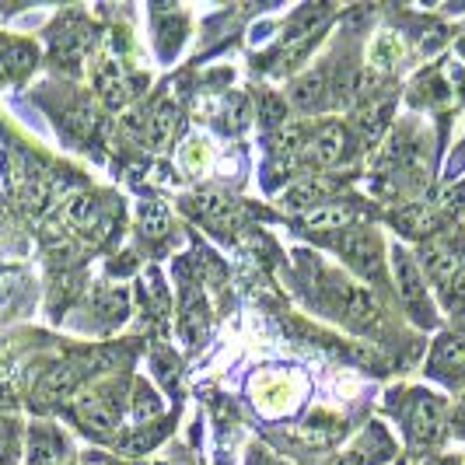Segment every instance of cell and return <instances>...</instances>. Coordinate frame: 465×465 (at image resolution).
Masks as SVG:
<instances>
[{
    "instance_id": "1",
    "label": "cell",
    "mask_w": 465,
    "mask_h": 465,
    "mask_svg": "<svg viewBox=\"0 0 465 465\" xmlns=\"http://www.w3.org/2000/svg\"><path fill=\"white\" fill-rule=\"evenodd\" d=\"M326 304L340 319H347L350 326L357 329L371 326L381 315V304H378L371 291H364L357 283H347V280L340 277H326Z\"/></svg>"
},
{
    "instance_id": "2",
    "label": "cell",
    "mask_w": 465,
    "mask_h": 465,
    "mask_svg": "<svg viewBox=\"0 0 465 465\" xmlns=\"http://www.w3.org/2000/svg\"><path fill=\"white\" fill-rule=\"evenodd\" d=\"M74 413L81 420V427H88L92 434H113L123 413V396H119V385H102L88 396L77 399Z\"/></svg>"
},
{
    "instance_id": "3",
    "label": "cell",
    "mask_w": 465,
    "mask_h": 465,
    "mask_svg": "<svg viewBox=\"0 0 465 465\" xmlns=\"http://www.w3.org/2000/svg\"><path fill=\"white\" fill-rule=\"evenodd\" d=\"M340 252L353 266V273L368 280L381 277V242L364 228H350L340 234Z\"/></svg>"
},
{
    "instance_id": "4",
    "label": "cell",
    "mask_w": 465,
    "mask_h": 465,
    "mask_svg": "<svg viewBox=\"0 0 465 465\" xmlns=\"http://www.w3.org/2000/svg\"><path fill=\"white\" fill-rule=\"evenodd\" d=\"M444 427V406L427 392H417L406 410V434L417 444H430Z\"/></svg>"
},
{
    "instance_id": "5",
    "label": "cell",
    "mask_w": 465,
    "mask_h": 465,
    "mask_svg": "<svg viewBox=\"0 0 465 465\" xmlns=\"http://www.w3.org/2000/svg\"><path fill=\"white\" fill-rule=\"evenodd\" d=\"M420 266H423V273L434 280V283H451V277L459 273V266H462V256H459V249H455V242H427L423 249H420Z\"/></svg>"
},
{
    "instance_id": "6",
    "label": "cell",
    "mask_w": 465,
    "mask_h": 465,
    "mask_svg": "<svg viewBox=\"0 0 465 465\" xmlns=\"http://www.w3.org/2000/svg\"><path fill=\"white\" fill-rule=\"evenodd\" d=\"M196 213L207 221L210 228H217V232L232 234L242 228V210L234 203L232 196H224V193H200L196 196Z\"/></svg>"
},
{
    "instance_id": "7",
    "label": "cell",
    "mask_w": 465,
    "mask_h": 465,
    "mask_svg": "<svg viewBox=\"0 0 465 465\" xmlns=\"http://www.w3.org/2000/svg\"><path fill=\"white\" fill-rule=\"evenodd\" d=\"M88 371H92V364H84V361L56 364L53 371L43 374V381H39V399H43V402H56V399L70 396V392L84 381V374Z\"/></svg>"
},
{
    "instance_id": "8",
    "label": "cell",
    "mask_w": 465,
    "mask_h": 465,
    "mask_svg": "<svg viewBox=\"0 0 465 465\" xmlns=\"http://www.w3.org/2000/svg\"><path fill=\"white\" fill-rule=\"evenodd\" d=\"M392 280H396V291L402 294V302L410 304V308H417V312L427 308V291H423L417 262L402 249H392Z\"/></svg>"
},
{
    "instance_id": "9",
    "label": "cell",
    "mask_w": 465,
    "mask_h": 465,
    "mask_svg": "<svg viewBox=\"0 0 465 465\" xmlns=\"http://www.w3.org/2000/svg\"><path fill=\"white\" fill-rule=\"evenodd\" d=\"M64 221H67V228L81 234H92L98 238L102 228H105V213H102V203L94 200L92 193H77V196H70L67 207H64Z\"/></svg>"
},
{
    "instance_id": "10",
    "label": "cell",
    "mask_w": 465,
    "mask_h": 465,
    "mask_svg": "<svg viewBox=\"0 0 465 465\" xmlns=\"http://www.w3.org/2000/svg\"><path fill=\"white\" fill-rule=\"evenodd\" d=\"M88 46H92V28L88 25H64L53 35V60L60 67H77Z\"/></svg>"
},
{
    "instance_id": "11",
    "label": "cell",
    "mask_w": 465,
    "mask_h": 465,
    "mask_svg": "<svg viewBox=\"0 0 465 465\" xmlns=\"http://www.w3.org/2000/svg\"><path fill=\"white\" fill-rule=\"evenodd\" d=\"M343 147H347V134H343V126H340V123H326L315 137L304 143V158H308L312 164L329 168V164H336L340 158H343Z\"/></svg>"
},
{
    "instance_id": "12",
    "label": "cell",
    "mask_w": 465,
    "mask_h": 465,
    "mask_svg": "<svg viewBox=\"0 0 465 465\" xmlns=\"http://www.w3.org/2000/svg\"><path fill=\"white\" fill-rule=\"evenodd\" d=\"M94 88L102 94V102L109 105V109H119V105H126V98H130V81H126V74L119 67L113 56H105L98 70H94Z\"/></svg>"
},
{
    "instance_id": "13",
    "label": "cell",
    "mask_w": 465,
    "mask_h": 465,
    "mask_svg": "<svg viewBox=\"0 0 465 465\" xmlns=\"http://www.w3.org/2000/svg\"><path fill=\"white\" fill-rule=\"evenodd\" d=\"M332 189H336L332 179H302V183H294V186L283 193L280 207L287 210V213H304V210L319 207Z\"/></svg>"
},
{
    "instance_id": "14",
    "label": "cell",
    "mask_w": 465,
    "mask_h": 465,
    "mask_svg": "<svg viewBox=\"0 0 465 465\" xmlns=\"http://www.w3.org/2000/svg\"><path fill=\"white\" fill-rule=\"evenodd\" d=\"M256 399L266 413H283V410L294 406L298 385H294L291 374H262V389L256 392Z\"/></svg>"
},
{
    "instance_id": "15",
    "label": "cell",
    "mask_w": 465,
    "mask_h": 465,
    "mask_svg": "<svg viewBox=\"0 0 465 465\" xmlns=\"http://www.w3.org/2000/svg\"><path fill=\"white\" fill-rule=\"evenodd\" d=\"M392 224L410 238H430L441 228V217H438V210L423 207V203H410V207H399L392 213Z\"/></svg>"
},
{
    "instance_id": "16",
    "label": "cell",
    "mask_w": 465,
    "mask_h": 465,
    "mask_svg": "<svg viewBox=\"0 0 465 465\" xmlns=\"http://www.w3.org/2000/svg\"><path fill=\"white\" fill-rule=\"evenodd\" d=\"M175 123H179V113H175L172 102L154 105L151 116L143 119V143H147L151 151H164L168 140H172V134H175Z\"/></svg>"
},
{
    "instance_id": "17",
    "label": "cell",
    "mask_w": 465,
    "mask_h": 465,
    "mask_svg": "<svg viewBox=\"0 0 465 465\" xmlns=\"http://www.w3.org/2000/svg\"><path fill=\"white\" fill-rule=\"evenodd\" d=\"M304 228L312 234L350 232V228H357V210L350 207V203H329V207H322L319 213H312Z\"/></svg>"
},
{
    "instance_id": "18",
    "label": "cell",
    "mask_w": 465,
    "mask_h": 465,
    "mask_svg": "<svg viewBox=\"0 0 465 465\" xmlns=\"http://www.w3.org/2000/svg\"><path fill=\"white\" fill-rule=\"evenodd\" d=\"M64 441L53 427H32L28 434V462L25 465H56L60 462Z\"/></svg>"
},
{
    "instance_id": "19",
    "label": "cell",
    "mask_w": 465,
    "mask_h": 465,
    "mask_svg": "<svg viewBox=\"0 0 465 465\" xmlns=\"http://www.w3.org/2000/svg\"><path fill=\"white\" fill-rule=\"evenodd\" d=\"M35 60H39L35 49L22 39H4L0 43V74H7V77H25L35 67Z\"/></svg>"
},
{
    "instance_id": "20",
    "label": "cell",
    "mask_w": 465,
    "mask_h": 465,
    "mask_svg": "<svg viewBox=\"0 0 465 465\" xmlns=\"http://www.w3.org/2000/svg\"><path fill=\"white\" fill-rule=\"evenodd\" d=\"M406 56V46H402V39H399L396 32H378L371 43V67L381 70V74H389V70L399 67V60Z\"/></svg>"
},
{
    "instance_id": "21",
    "label": "cell",
    "mask_w": 465,
    "mask_h": 465,
    "mask_svg": "<svg viewBox=\"0 0 465 465\" xmlns=\"http://www.w3.org/2000/svg\"><path fill=\"white\" fill-rule=\"evenodd\" d=\"M326 92H329V81L322 74H304V77H298V81L291 84V102L308 113V109H319V105H322Z\"/></svg>"
},
{
    "instance_id": "22",
    "label": "cell",
    "mask_w": 465,
    "mask_h": 465,
    "mask_svg": "<svg viewBox=\"0 0 465 465\" xmlns=\"http://www.w3.org/2000/svg\"><path fill=\"white\" fill-rule=\"evenodd\" d=\"M430 361L438 371H465V336H444Z\"/></svg>"
},
{
    "instance_id": "23",
    "label": "cell",
    "mask_w": 465,
    "mask_h": 465,
    "mask_svg": "<svg viewBox=\"0 0 465 465\" xmlns=\"http://www.w3.org/2000/svg\"><path fill=\"white\" fill-rule=\"evenodd\" d=\"M137 224H140V234L143 238H162L168 232V210L164 203L158 200H143L140 203V213H137Z\"/></svg>"
},
{
    "instance_id": "24",
    "label": "cell",
    "mask_w": 465,
    "mask_h": 465,
    "mask_svg": "<svg viewBox=\"0 0 465 465\" xmlns=\"http://www.w3.org/2000/svg\"><path fill=\"white\" fill-rule=\"evenodd\" d=\"M340 430H343L340 417H332V413H319V417H312L302 427V438L308 444H329V441H336V438H340Z\"/></svg>"
},
{
    "instance_id": "25",
    "label": "cell",
    "mask_w": 465,
    "mask_h": 465,
    "mask_svg": "<svg viewBox=\"0 0 465 465\" xmlns=\"http://www.w3.org/2000/svg\"><path fill=\"white\" fill-rule=\"evenodd\" d=\"M98 123H102V109L94 105L92 98H84V102H77V105H74V113H70V126H74V134H77V137H94Z\"/></svg>"
},
{
    "instance_id": "26",
    "label": "cell",
    "mask_w": 465,
    "mask_h": 465,
    "mask_svg": "<svg viewBox=\"0 0 465 465\" xmlns=\"http://www.w3.org/2000/svg\"><path fill=\"white\" fill-rule=\"evenodd\" d=\"M374 448H385V438H378V430H368V438L357 444L353 451H347L336 465H374L385 451H374Z\"/></svg>"
},
{
    "instance_id": "27",
    "label": "cell",
    "mask_w": 465,
    "mask_h": 465,
    "mask_svg": "<svg viewBox=\"0 0 465 465\" xmlns=\"http://www.w3.org/2000/svg\"><path fill=\"white\" fill-rule=\"evenodd\" d=\"M162 417V399L158 392H151L143 381L137 385V392H134V420L137 423H151V420Z\"/></svg>"
},
{
    "instance_id": "28",
    "label": "cell",
    "mask_w": 465,
    "mask_h": 465,
    "mask_svg": "<svg viewBox=\"0 0 465 465\" xmlns=\"http://www.w3.org/2000/svg\"><path fill=\"white\" fill-rule=\"evenodd\" d=\"M385 123H389V105H371V109H364V113L357 116V126H361L364 137H378Z\"/></svg>"
},
{
    "instance_id": "29",
    "label": "cell",
    "mask_w": 465,
    "mask_h": 465,
    "mask_svg": "<svg viewBox=\"0 0 465 465\" xmlns=\"http://www.w3.org/2000/svg\"><path fill=\"white\" fill-rule=\"evenodd\" d=\"M207 158H210V151L203 140H189L186 147H183V154H179V162H183L186 172H200V168L207 164Z\"/></svg>"
},
{
    "instance_id": "30",
    "label": "cell",
    "mask_w": 465,
    "mask_h": 465,
    "mask_svg": "<svg viewBox=\"0 0 465 465\" xmlns=\"http://www.w3.org/2000/svg\"><path fill=\"white\" fill-rule=\"evenodd\" d=\"M441 203L444 213H451V217H459V213H465V183H459V186L444 189V196L438 200Z\"/></svg>"
},
{
    "instance_id": "31",
    "label": "cell",
    "mask_w": 465,
    "mask_h": 465,
    "mask_svg": "<svg viewBox=\"0 0 465 465\" xmlns=\"http://www.w3.org/2000/svg\"><path fill=\"white\" fill-rule=\"evenodd\" d=\"M15 462V423L0 417V465Z\"/></svg>"
},
{
    "instance_id": "32",
    "label": "cell",
    "mask_w": 465,
    "mask_h": 465,
    "mask_svg": "<svg viewBox=\"0 0 465 465\" xmlns=\"http://www.w3.org/2000/svg\"><path fill=\"white\" fill-rule=\"evenodd\" d=\"M18 283H22L18 273H0V308H7V304H11L15 291H18Z\"/></svg>"
},
{
    "instance_id": "33",
    "label": "cell",
    "mask_w": 465,
    "mask_h": 465,
    "mask_svg": "<svg viewBox=\"0 0 465 465\" xmlns=\"http://www.w3.org/2000/svg\"><path fill=\"white\" fill-rule=\"evenodd\" d=\"M448 302H451V304L465 302V262L459 266V273L451 277V283H448Z\"/></svg>"
},
{
    "instance_id": "34",
    "label": "cell",
    "mask_w": 465,
    "mask_h": 465,
    "mask_svg": "<svg viewBox=\"0 0 465 465\" xmlns=\"http://www.w3.org/2000/svg\"><path fill=\"white\" fill-rule=\"evenodd\" d=\"M154 371H162V378L172 385V381H175V371H179V364H175L172 353H162V364H154Z\"/></svg>"
},
{
    "instance_id": "35",
    "label": "cell",
    "mask_w": 465,
    "mask_h": 465,
    "mask_svg": "<svg viewBox=\"0 0 465 465\" xmlns=\"http://www.w3.org/2000/svg\"><path fill=\"white\" fill-rule=\"evenodd\" d=\"M249 123V105L245 98H232V126H245Z\"/></svg>"
},
{
    "instance_id": "36",
    "label": "cell",
    "mask_w": 465,
    "mask_h": 465,
    "mask_svg": "<svg viewBox=\"0 0 465 465\" xmlns=\"http://www.w3.org/2000/svg\"><path fill=\"white\" fill-rule=\"evenodd\" d=\"M84 465H113V462H109V459H98V455H88Z\"/></svg>"
},
{
    "instance_id": "37",
    "label": "cell",
    "mask_w": 465,
    "mask_h": 465,
    "mask_svg": "<svg viewBox=\"0 0 465 465\" xmlns=\"http://www.w3.org/2000/svg\"><path fill=\"white\" fill-rule=\"evenodd\" d=\"M4 392H11V389H4V385H0V406H11L15 396H4Z\"/></svg>"
},
{
    "instance_id": "38",
    "label": "cell",
    "mask_w": 465,
    "mask_h": 465,
    "mask_svg": "<svg viewBox=\"0 0 465 465\" xmlns=\"http://www.w3.org/2000/svg\"><path fill=\"white\" fill-rule=\"evenodd\" d=\"M459 427L465 430V399H462V406H459Z\"/></svg>"
}]
</instances>
